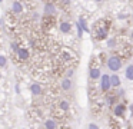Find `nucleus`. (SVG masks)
<instances>
[{"label": "nucleus", "mask_w": 133, "mask_h": 129, "mask_svg": "<svg viewBox=\"0 0 133 129\" xmlns=\"http://www.w3.org/2000/svg\"><path fill=\"white\" fill-rule=\"evenodd\" d=\"M76 29H77V37H79V39H82V37H83V29H82L80 24H79V22L76 23Z\"/></svg>", "instance_id": "nucleus-19"}, {"label": "nucleus", "mask_w": 133, "mask_h": 129, "mask_svg": "<svg viewBox=\"0 0 133 129\" xmlns=\"http://www.w3.org/2000/svg\"><path fill=\"white\" fill-rule=\"evenodd\" d=\"M43 13L46 14V16H53V14L56 13V6L53 4V3H46L43 7Z\"/></svg>", "instance_id": "nucleus-8"}, {"label": "nucleus", "mask_w": 133, "mask_h": 129, "mask_svg": "<svg viewBox=\"0 0 133 129\" xmlns=\"http://www.w3.org/2000/svg\"><path fill=\"white\" fill-rule=\"evenodd\" d=\"M12 11L15 14H22V13H23V4H22L20 2H17V0L13 2L12 3Z\"/></svg>", "instance_id": "nucleus-11"}, {"label": "nucleus", "mask_w": 133, "mask_h": 129, "mask_svg": "<svg viewBox=\"0 0 133 129\" xmlns=\"http://www.w3.org/2000/svg\"><path fill=\"white\" fill-rule=\"evenodd\" d=\"M2 2H3V0H0V3H2Z\"/></svg>", "instance_id": "nucleus-32"}, {"label": "nucleus", "mask_w": 133, "mask_h": 129, "mask_svg": "<svg viewBox=\"0 0 133 129\" xmlns=\"http://www.w3.org/2000/svg\"><path fill=\"white\" fill-rule=\"evenodd\" d=\"M110 83H112V89H119L122 86V77L117 73L110 75Z\"/></svg>", "instance_id": "nucleus-6"}, {"label": "nucleus", "mask_w": 133, "mask_h": 129, "mask_svg": "<svg viewBox=\"0 0 133 129\" xmlns=\"http://www.w3.org/2000/svg\"><path fill=\"white\" fill-rule=\"evenodd\" d=\"M95 2H96V3H102L103 0H95Z\"/></svg>", "instance_id": "nucleus-28"}, {"label": "nucleus", "mask_w": 133, "mask_h": 129, "mask_svg": "<svg viewBox=\"0 0 133 129\" xmlns=\"http://www.w3.org/2000/svg\"><path fill=\"white\" fill-rule=\"evenodd\" d=\"M0 79H2V72H0Z\"/></svg>", "instance_id": "nucleus-30"}, {"label": "nucleus", "mask_w": 133, "mask_h": 129, "mask_svg": "<svg viewBox=\"0 0 133 129\" xmlns=\"http://www.w3.org/2000/svg\"><path fill=\"white\" fill-rule=\"evenodd\" d=\"M15 92H16V95H20L22 88H20V85H19V83H16V85H15Z\"/></svg>", "instance_id": "nucleus-23"}, {"label": "nucleus", "mask_w": 133, "mask_h": 129, "mask_svg": "<svg viewBox=\"0 0 133 129\" xmlns=\"http://www.w3.org/2000/svg\"><path fill=\"white\" fill-rule=\"evenodd\" d=\"M79 24L82 26L83 32H87V33H89V27H87V23H86V20H84L83 17H79Z\"/></svg>", "instance_id": "nucleus-16"}, {"label": "nucleus", "mask_w": 133, "mask_h": 129, "mask_svg": "<svg viewBox=\"0 0 133 129\" xmlns=\"http://www.w3.org/2000/svg\"><path fill=\"white\" fill-rule=\"evenodd\" d=\"M73 75H75V70H73V69H69V70L66 72V76H64V77H69V79H72Z\"/></svg>", "instance_id": "nucleus-22"}, {"label": "nucleus", "mask_w": 133, "mask_h": 129, "mask_svg": "<svg viewBox=\"0 0 133 129\" xmlns=\"http://www.w3.org/2000/svg\"><path fill=\"white\" fill-rule=\"evenodd\" d=\"M106 37H107V29L99 26V27H97V33H96V39H97V40H104Z\"/></svg>", "instance_id": "nucleus-13"}, {"label": "nucleus", "mask_w": 133, "mask_h": 129, "mask_svg": "<svg viewBox=\"0 0 133 129\" xmlns=\"http://www.w3.org/2000/svg\"><path fill=\"white\" fill-rule=\"evenodd\" d=\"M107 47L109 49H115L116 47V39L115 37H109V39H107Z\"/></svg>", "instance_id": "nucleus-17"}, {"label": "nucleus", "mask_w": 133, "mask_h": 129, "mask_svg": "<svg viewBox=\"0 0 133 129\" xmlns=\"http://www.w3.org/2000/svg\"><path fill=\"white\" fill-rule=\"evenodd\" d=\"M87 129H100V126H99L97 123H95V122H90L89 125H87Z\"/></svg>", "instance_id": "nucleus-20"}, {"label": "nucleus", "mask_w": 133, "mask_h": 129, "mask_svg": "<svg viewBox=\"0 0 133 129\" xmlns=\"http://www.w3.org/2000/svg\"><path fill=\"white\" fill-rule=\"evenodd\" d=\"M33 19L37 20V19H39V13H33Z\"/></svg>", "instance_id": "nucleus-25"}, {"label": "nucleus", "mask_w": 133, "mask_h": 129, "mask_svg": "<svg viewBox=\"0 0 133 129\" xmlns=\"http://www.w3.org/2000/svg\"><path fill=\"white\" fill-rule=\"evenodd\" d=\"M126 109H127V106L124 105L123 102H117L113 106V115H115L116 118H119V119H122V118H124V115H126Z\"/></svg>", "instance_id": "nucleus-3"}, {"label": "nucleus", "mask_w": 133, "mask_h": 129, "mask_svg": "<svg viewBox=\"0 0 133 129\" xmlns=\"http://www.w3.org/2000/svg\"><path fill=\"white\" fill-rule=\"evenodd\" d=\"M102 70H100V67H90L89 69V77H90V80H100V77H102Z\"/></svg>", "instance_id": "nucleus-5"}, {"label": "nucleus", "mask_w": 133, "mask_h": 129, "mask_svg": "<svg viewBox=\"0 0 133 129\" xmlns=\"http://www.w3.org/2000/svg\"><path fill=\"white\" fill-rule=\"evenodd\" d=\"M7 66V57L4 54H0V67H6Z\"/></svg>", "instance_id": "nucleus-18"}, {"label": "nucleus", "mask_w": 133, "mask_h": 129, "mask_svg": "<svg viewBox=\"0 0 133 129\" xmlns=\"http://www.w3.org/2000/svg\"><path fill=\"white\" fill-rule=\"evenodd\" d=\"M129 109H130V112H132V113H133V103H132V105L129 106Z\"/></svg>", "instance_id": "nucleus-27"}, {"label": "nucleus", "mask_w": 133, "mask_h": 129, "mask_svg": "<svg viewBox=\"0 0 133 129\" xmlns=\"http://www.w3.org/2000/svg\"><path fill=\"white\" fill-rule=\"evenodd\" d=\"M10 46H12L13 52H16V53H17V52H19V49H20V47H19V45H17L16 42H12V45H10Z\"/></svg>", "instance_id": "nucleus-21"}, {"label": "nucleus", "mask_w": 133, "mask_h": 129, "mask_svg": "<svg viewBox=\"0 0 133 129\" xmlns=\"http://www.w3.org/2000/svg\"><path fill=\"white\" fill-rule=\"evenodd\" d=\"M72 30V24L69 22H62L60 23V32L62 33H69Z\"/></svg>", "instance_id": "nucleus-14"}, {"label": "nucleus", "mask_w": 133, "mask_h": 129, "mask_svg": "<svg viewBox=\"0 0 133 129\" xmlns=\"http://www.w3.org/2000/svg\"><path fill=\"white\" fill-rule=\"evenodd\" d=\"M124 77L129 82H133V63H130V65H127L124 67Z\"/></svg>", "instance_id": "nucleus-12"}, {"label": "nucleus", "mask_w": 133, "mask_h": 129, "mask_svg": "<svg viewBox=\"0 0 133 129\" xmlns=\"http://www.w3.org/2000/svg\"><path fill=\"white\" fill-rule=\"evenodd\" d=\"M106 66L112 73H117V72L122 69V66H123V60H122L119 56H110L109 59H107V62H106Z\"/></svg>", "instance_id": "nucleus-1"}, {"label": "nucleus", "mask_w": 133, "mask_h": 129, "mask_svg": "<svg viewBox=\"0 0 133 129\" xmlns=\"http://www.w3.org/2000/svg\"><path fill=\"white\" fill-rule=\"evenodd\" d=\"M29 89H30L32 96H40V95L43 93V88H42V85H40V83H37V82L32 83Z\"/></svg>", "instance_id": "nucleus-4"}, {"label": "nucleus", "mask_w": 133, "mask_h": 129, "mask_svg": "<svg viewBox=\"0 0 133 129\" xmlns=\"http://www.w3.org/2000/svg\"><path fill=\"white\" fill-rule=\"evenodd\" d=\"M3 24V20H2V17H0V26Z\"/></svg>", "instance_id": "nucleus-29"}, {"label": "nucleus", "mask_w": 133, "mask_h": 129, "mask_svg": "<svg viewBox=\"0 0 133 129\" xmlns=\"http://www.w3.org/2000/svg\"><path fill=\"white\" fill-rule=\"evenodd\" d=\"M44 129H57V122L55 118H47L44 120Z\"/></svg>", "instance_id": "nucleus-10"}, {"label": "nucleus", "mask_w": 133, "mask_h": 129, "mask_svg": "<svg viewBox=\"0 0 133 129\" xmlns=\"http://www.w3.org/2000/svg\"><path fill=\"white\" fill-rule=\"evenodd\" d=\"M130 40H132V42H133V30L130 32Z\"/></svg>", "instance_id": "nucleus-26"}, {"label": "nucleus", "mask_w": 133, "mask_h": 129, "mask_svg": "<svg viewBox=\"0 0 133 129\" xmlns=\"http://www.w3.org/2000/svg\"><path fill=\"white\" fill-rule=\"evenodd\" d=\"M59 108H60V110L67 112V110L70 109V103H69V100H60V102H59Z\"/></svg>", "instance_id": "nucleus-15"}, {"label": "nucleus", "mask_w": 133, "mask_h": 129, "mask_svg": "<svg viewBox=\"0 0 133 129\" xmlns=\"http://www.w3.org/2000/svg\"><path fill=\"white\" fill-rule=\"evenodd\" d=\"M60 88L63 89L64 92H70L73 89V80L69 79V77H63V79H62V83H60Z\"/></svg>", "instance_id": "nucleus-7"}, {"label": "nucleus", "mask_w": 133, "mask_h": 129, "mask_svg": "<svg viewBox=\"0 0 133 129\" xmlns=\"http://www.w3.org/2000/svg\"><path fill=\"white\" fill-rule=\"evenodd\" d=\"M83 2H89V0H83Z\"/></svg>", "instance_id": "nucleus-31"}, {"label": "nucleus", "mask_w": 133, "mask_h": 129, "mask_svg": "<svg viewBox=\"0 0 133 129\" xmlns=\"http://www.w3.org/2000/svg\"><path fill=\"white\" fill-rule=\"evenodd\" d=\"M23 129H26V128H23Z\"/></svg>", "instance_id": "nucleus-33"}, {"label": "nucleus", "mask_w": 133, "mask_h": 129, "mask_svg": "<svg viewBox=\"0 0 133 129\" xmlns=\"http://www.w3.org/2000/svg\"><path fill=\"white\" fill-rule=\"evenodd\" d=\"M126 17H127V14H119V16H117V19H126Z\"/></svg>", "instance_id": "nucleus-24"}, {"label": "nucleus", "mask_w": 133, "mask_h": 129, "mask_svg": "<svg viewBox=\"0 0 133 129\" xmlns=\"http://www.w3.org/2000/svg\"><path fill=\"white\" fill-rule=\"evenodd\" d=\"M16 54H17V57L20 60H27L30 57V52H29V49H26V47H20Z\"/></svg>", "instance_id": "nucleus-9"}, {"label": "nucleus", "mask_w": 133, "mask_h": 129, "mask_svg": "<svg viewBox=\"0 0 133 129\" xmlns=\"http://www.w3.org/2000/svg\"><path fill=\"white\" fill-rule=\"evenodd\" d=\"M99 88H100V90L103 92V93H107V92L112 89V83H110V75H107V73L102 75L100 80H99Z\"/></svg>", "instance_id": "nucleus-2"}]
</instances>
